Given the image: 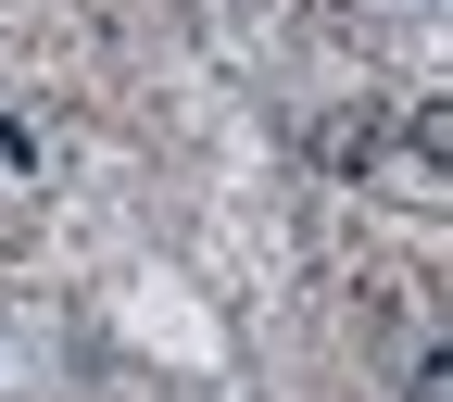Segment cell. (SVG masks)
I'll return each mask as SVG.
<instances>
[{
	"mask_svg": "<svg viewBox=\"0 0 453 402\" xmlns=\"http://www.w3.org/2000/svg\"><path fill=\"white\" fill-rule=\"evenodd\" d=\"M403 402H453V353H441V339H428L416 365H403Z\"/></svg>",
	"mask_w": 453,
	"mask_h": 402,
	"instance_id": "cell-3",
	"label": "cell"
},
{
	"mask_svg": "<svg viewBox=\"0 0 453 402\" xmlns=\"http://www.w3.org/2000/svg\"><path fill=\"white\" fill-rule=\"evenodd\" d=\"M390 139H403L416 163H428V177H453V113L428 101V113H403V126H390Z\"/></svg>",
	"mask_w": 453,
	"mask_h": 402,
	"instance_id": "cell-2",
	"label": "cell"
},
{
	"mask_svg": "<svg viewBox=\"0 0 453 402\" xmlns=\"http://www.w3.org/2000/svg\"><path fill=\"white\" fill-rule=\"evenodd\" d=\"M303 151H315V177H378V151H390V101H340V113H315L303 126Z\"/></svg>",
	"mask_w": 453,
	"mask_h": 402,
	"instance_id": "cell-1",
	"label": "cell"
}]
</instances>
